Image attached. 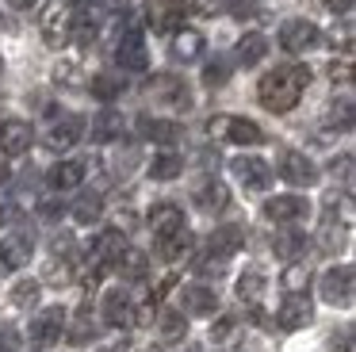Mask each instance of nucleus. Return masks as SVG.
<instances>
[{"mask_svg": "<svg viewBox=\"0 0 356 352\" xmlns=\"http://www.w3.org/2000/svg\"><path fill=\"white\" fill-rule=\"evenodd\" d=\"M307 84H310V69L299 65V61H291V65H280V69H272V73H264L261 84H257V96H261V104L268 107V111L284 115L302 99Z\"/></svg>", "mask_w": 356, "mask_h": 352, "instance_id": "1", "label": "nucleus"}, {"mask_svg": "<svg viewBox=\"0 0 356 352\" xmlns=\"http://www.w3.org/2000/svg\"><path fill=\"white\" fill-rule=\"evenodd\" d=\"M39 31L47 46H65L70 42V12L62 8V0H39Z\"/></svg>", "mask_w": 356, "mask_h": 352, "instance_id": "2", "label": "nucleus"}, {"mask_svg": "<svg viewBox=\"0 0 356 352\" xmlns=\"http://www.w3.org/2000/svg\"><path fill=\"white\" fill-rule=\"evenodd\" d=\"M322 298L330 306H348L353 303V287H356V272L353 264H333L330 272H322Z\"/></svg>", "mask_w": 356, "mask_h": 352, "instance_id": "3", "label": "nucleus"}, {"mask_svg": "<svg viewBox=\"0 0 356 352\" xmlns=\"http://www.w3.org/2000/svg\"><path fill=\"white\" fill-rule=\"evenodd\" d=\"M115 61H119V69H127V73H142V69L149 65L146 35L134 31V27H127L123 35H119V42H115Z\"/></svg>", "mask_w": 356, "mask_h": 352, "instance_id": "4", "label": "nucleus"}, {"mask_svg": "<svg viewBox=\"0 0 356 352\" xmlns=\"http://www.w3.org/2000/svg\"><path fill=\"white\" fill-rule=\"evenodd\" d=\"M146 92L157 104H169V107H177V111H188V107H192V92H188V84L180 81L177 73H157Z\"/></svg>", "mask_w": 356, "mask_h": 352, "instance_id": "5", "label": "nucleus"}, {"mask_svg": "<svg viewBox=\"0 0 356 352\" xmlns=\"http://www.w3.org/2000/svg\"><path fill=\"white\" fill-rule=\"evenodd\" d=\"M318 38H322V31L310 19H287L284 27H280V46H284L287 54H307L310 46H318Z\"/></svg>", "mask_w": 356, "mask_h": 352, "instance_id": "6", "label": "nucleus"}, {"mask_svg": "<svg viewBox=\"0 0 356 352\" xmlns=\"http://www.w3.org/2000/svg\"><path fill=\"white\" fill-rule=\"evenodd\" d=\"M310 214V203L302 195H272L264 203V218L276 222V226H291V222L307 218Z\"/></svg>", "mask_w": 356, "mask_h": 352, "instance_id": "7", "label": "nucleus"}, {"mask_svg": "<svg viewBox=\"0 0 356 352\" xmlns=\"http://www.w3.org/2000/svg\"><path fill=\"white\" fill-rule=\"evenodd\" d=\"M280 176H284L287 184H295V188H310V184H318V168L314 161L307 157V153H280Z\"/></svg>", "mask_w": 356, "mask_h": 352, "instance_id": "8", "label": "nucleus"}, {"mask_svg": "<svg viewBox=\"0 0 356 352\" xmlns=\"http://www.w3.org/2000/svg\"><path fill=\"white\" fill-rule=\"evenodd\" d=\"M192 199L203 214H222L226 207H230V188H226L222 180H215V176H207L203 184H195Z\"/></svg>", "mask_w": 356, "mask_h": 352, "instance_id": "9", "label": "nucleus"}, {"mask_svg": "<svg viewBox=\"0 0 356 352\" xmlns=\"http://www.w3.org/2000/svg\"><path fill=\"white\" fill-rule=\"evenodd\" d=\"M81 134H85V119H81V115H65V119H58L54 127L47 130V150L65 153L81 142Z\"/></svg>", "mask_w": 356, "mask_h": 352, "instance_id": "10", "label": "nucleus"}, {"mask_svg": "<svg viewBox=\"0 0 356 352\" xmlns=\"http://www.w3.org/2000/svg\"><path fill=\"white\" fill-rule=\"evenodd\" d=\"M65 333V310L62 306H47V310H39V318L31 321V341L35 344H54L62 341Z\"/></svg>", "mask_w": 356, "mask_h": 352, "instance_id": "11", "label": "nucleus"}, {"mask_svg": "<svg viewBox=\"0 0 356 352\" xmlns=\"http://www.w3.org/2000/svg\"><path fill=\"white\" fill-rule=\"evenodd\" d=\"M180 306H184V314H192V318H207V314L218 310V295L207 283H188V287L180 291Z\"/></svg>", "mask_w": 356, "mask_h": 352, "instance_id": "12", "label": "nucleus"}, {"mask_svg": "<svg viewBox=\"0 0 356 352\" xmlns=\"http://www.w3.org/2000/svg\"><path fill=\"white\" fill-rule=\"evenodd\" d=\"M31 122L24 119H4L0 122V153H8V157H19V153L31 150Z\"/></svg>", "mask_w": 356, "mask_h": 352, "instance_id": "13", "label": "nucleus"}, {"mask_svg": "<svg viewBox=\"0 0 356 352\" xmlns=\"http://www.w3.org/2000/svg\"><path fill=\"white\" fill-rule=\"evenodd\" d=\"M230 168L238 176V184H245L249 191H264L272 184V168L261 157H238V161H230Z\"/></svg>", "mask_w": 356, "mask_h": 352, "instance_id": "14", "label": "nucleus"}, {"mask_svg": "<svg viewBox=\"0 0 356 352\" xmlns=\"http://www.w3.org/2000/svg\"><path fill=\"white\" fill-rule=\"evenodd\" d=\"M218 138H226V142H234V145H261L264 142V130L257 127L253 119L226 115V119H222V134H218Z\"/></svg>", "mask_w": 356, "mask_h": 352, "instance_id": "15", "label": "nucleus"}, {"mask_svg": "<svg viewBox=\"0 0 356 352\" xmlns=\"http://www.w3.org/2000/svg\"><path fill=\"white\" fill-rule=\"evenodd\" d=\"M276 321L284 329H302V326L314 321V306H310L307 295H287L284 306H280V314H276Z\"/></svg>", "mask_w": 356, "mask_h": 352, "instance_id": "16", "label": "nucleus"}, {"mask_svg": "<svg viewBox=\"0 0 356 352\" xmlns=\"http://www.w3.org/2000/svg\"><path fill=\"white\" fill-rule=\"evenodd\" d=\"M131 318H134V306H131L127 287H111L108 295H104V321L123 329V326H131Z\"/></svg>", "mask_w": 356, "mask_h": 352, "instance_id": "17", "label": "nucleus"}, {"mask_svg": "<svg viewBox=\"0 0 356 352\" xmlns=\"http://www.w3.org/2000/svg\"><path fill=\"white\" fill-rule=\"evenodd\" d=\"M123 249H127V234L111 226V230H104V234L92 241V260L108 268V264H115V260L123 257Z\"/></svg>", "mask_w": 356, "mask_h": 352, "instance_id": "18", "label": "nucleus"}, {"mask_svg": "<svg viewBox=\"0 0 356 352\" xmlns=\"http://www.w3.org/2000/svg\"><path fill=\"white\" fill-rule=\"evenodd\" d=\"M149 230L157 237H169L177 230H184V211L177 203H154L149 207Z\"/></svg>", "mask_w": 356, "mask_h": 352, "instance_id": "19", "label": "nucleus"}, {"mask_svg": "<svg viewBox=\"0 0 356 352\" xmlns=\"http://www.w3.org/2000/svg\"><path fill=\"white\" fill-rule=\"evenodd\" d=\"M31 249H35V245H31V237H27V234L0 237V264L16 272V268H24L27 260H31Z\"/></svg>", "mask_w": 356, "mask_h": 352, "instance_id": "20", "label": "nucleus"}, {"mask_svg": "<svg viewBox=\"0 0 356 352\" xmlns=\"http://www.w3.org/2000/svg\"><path fill=\"white\" fill-rule=\"evenodd\" d=\"M245 245V230L241 226H218L215 234L207 237V249H211V257H218V260H226V257H234V253Z\"/></svg>", "mask_w": 356, "mask_h": 352, "instance_id": "21", "label": "nucleus"}, {"mask_svg": "<svg viewBox=\"0 0 356 352\" xmlns=\"http://www.w3.org/2000/svg\"><path fill=\"white\" fill-rule=\"evenodd\" d=\"M264 291H268V280H264V272H261V268H245V272L238 275V298H241L245 306L261 310Z\"/></svg>", "mask_w": 356, "mask_h": 352, "instance_id": "22", "label": "nucleus"}, {"mask_svg": "<svg viewBox=\"0 0 356 352\" xmlns=\"http://www.w3.org/2000/svg\"><path fill=\"white\" fill-rule=\"evenodd\" d=\"M50 188L54 191H70V188H77L81 180H85V165L81 161H58L54 168H50Z\"/></svg>", "mask_w": 356, "mask_h": 352, "instance_id": "23", "label": "nucleus"}, {"mask_svg": "<svg viewBox=\"0 0 356 352\" xmlns=\"http://www.w3.org/2000/svg\"><path fill=\"white\" fill-rule=\"evenodd\" d=\"M310 280H314V272H310L307 260H291V264L284 268V275H280V287H284L287 295H307Z\"/></svg>", "mask_w": 356, "mask_h": 352, "instance_id": "24", "label": "nucleus"}, {"mask_svg": "<svg viewBox=\"0 0 356 352\" xmlns=\"http://www.w3.org/2000/svg\"><path fill=\"white\" fill-rule=\"evenodd\" d=\"M138 130H142V138H149L157 145H172L180 138V122H172V119H138Z\"/></svg>", "mask_w": 356, "mask_h": 352, "instance_id": "25", "label": "nucleus"}, {"mask_svg": "<svg viewBox=\"0 0 356 352\" xmlns=\"http://www.w3.org/2000/svg\"><path fill=\"white\" fill-rule=\"evenodd\" d=\"M238 61L241 65H257V61H264V54H268V38L261 35V31H245V35L238 38Z\"/></svg>", "mask_w": 356, "mask_h": 352, "instance_id": "26", "label": "nucleus"}, {"mask_svg": "<svg viewBox=\"0 0 356 352\" xmlns=\"http://www.w3.org/2000/svg\"><path fill=\"white\" fill-rule=\"evenodd\" d=\"M149 23L154 31H180V8L172 0H149Z\"/></svg>", "mask_w": 356, "mask_h": 352, "instance_id": "27", "label": "nucleus"}, {"mask_svg": "<svg viewBox=\"0 0 356 352\" xmlns=\"http://www.w3.org/2000/svg\"><path fill=\"white\" fill-rule=\"evenodd\" d=\"M272 253L284 260H299L302 253H307V237L299 234V230H284V234L272 237Z\"/></svg>", "mask_w": 356, "mask_h": 352, "instance_id": "28", "label": "nucleus"}, {"mask_svg": "<svg viewBox=\"0 0 356 352\" xmlns=\"http://www.w3.org/2000/svg\"><path fill=\"white\" fill-rule=\"evenodd\" d=\"M203 54V35L200 31H177L172 35V58L177 61H195Z\"/></svg>", "mask_w": 356, "mask_h": 352, "instance_id": "29", "label": "nucleus"}, {"mask_svg": "<svg viewBox=\"0 0 356 352\" xmlns=\"http://www.w3.org/2000/svg\"><path fill=\"white\" fill-rule=\"evenodd\" d=\"M123 134V115L119 111H100L92 119V142H115Z\"/></svg>", "mask_w": 356, "mask_h": 352, "instance_id": "30", "label": "nucleus"}, {"mask_svg": "<svg viewBox=\"0 0 356 352\" xmlns=\"http://www.w3.org/2000/svg\"><path fill=\"white\" fill-rule=\"evenodd\" d=\"M123 88H127L123 73H96V77H92V96L104 99V104L119 99V96H123Z\"/></svg>", "mask_w": 356, "mask_h": 352, "instance_id": "31", "label": "nucleus"}, {"mask_svg": "<svg viewBox=\"0 0 356 352\" xmlns=\"http://www.w3.org/2000/svg\"><path fill=\"white\" fill-rule=\"evenodd\" d=\"M157 253H161L165 260H180V257H188L192 253V234H188V226L184 230H177V234H169V237H157Z\"/></svg>", "mask_w": 356, "mask_h": 352, "instance_id": "32", "label": "nucleus"}, {"mask_svg": "<svg viewBox=\"0 0 356 352\" xmlns=\"http://www.w3.org/2000/svg\"><path fill=\"white\" fill-rule=\"evenodd\" d=\"M180 173H184V157H180V153H157L154 165H149V176H154V180H177Z\"/></svg>", "mask_w": 356, "mask_h": 352, "instance_id": "33", "label": "nucleus"}, {"mask_svg": "<svg viewBox=\"0 0 356 352\" xmlns=\"http://www.w3.org/2000/svg\"><path fill=\"white\" fill-rule=\"evenodd\" d=\"M39 295H42V283L39 280H16V283H12V306H19V310L39 306Z\"/></svg>", "mask_w": 356, "mask_h": 352, "instance_id": "34", "label": "nucleus"}, {"mask_svg": "<svg viewBox=\"0 0 356 352\" xmlns=\"http://www.w3.org/2000/svg\"><path fill=\"white\" fill-rule=\"evenodd\" d=\"M115 264H119V275H123V280H142L149 260H146V253H138V249H123V257H119Z\"/></svg>", "mask_w": 356, "mask_h": 352, "instance_id": "35", "label": "nucleus"}, {"mask_svg": "<svg viewBox=\"0 0 356 352\" xmlns=\"http://www.w3.org/2000/svg\"><path fill=\"white\" fill-rule=\"evenodd\" d=\"M73 218L81 222V226H92V222L104 218V199L100 195H81L77 203H73Z\"/></svg>", "mask_w": 356, "mask_h": 352, "instance_id": "36", "label": "nucleus"}, {"mask_svg": "<svg viewBox=\"0 0 356 352\" xmlns=\"http://www.w3.org/2000/svg\"><path fill=\"white\" fill-rule=\"evenodd\" d=\"M157 329H161L165 341H184V333H188V318H184V310H165L161 318H157Z\"/></svg>", "mask_w": 356, "mask_h": 352, "instance_id": "37", "label": "nucleus"}, {"mask_svg": "<svg viewBox=\"0 0 356 352\" xmlns=\"http://www.w3.org/2000/svg\"><path fill=\"white\" fill-rule=\"evenodd\" d=\"M92 337H96L92 310H88V306H81V310H77V318H73V326H70V341H73V344H88Z\"/></svg>", "mask_w": 356, "mask_h": 352, "instance_id": "38", "label": "nucleus"}, {"mask_svg": "<svg viewBox=\"0 0 356 352\" xmlns=\"http://www.w3.org/2000/svg\"><path fill=\"white\" fill-rule=\"evenodd\" d=\"M54 81H58V84H65V88H81V84H85L81 61H73V58L58 61V65H54Z\"/></svg>", "mask_w": 356, "mask_h": 352, "instance_id": "39", "label": "nucleus"}, {"mask_svg": "<svg viewBox=\"0 0 356 352\" xmlns=\"http://www.w3.org/2000/svg\"><path fill=\"white\" fill-rule=\"evenodd\" d=\"M226 81H230V65H226L222 58L207 61V69H203V84H207V88H222Z\"/></svg>", "mask_w": 356, "mask_h": 352, "instance_id": "40", "label": "nucleus"}, {"mask_svg": "<svg viewBox=\"0 0 356 352\" xmlns=\"http://www.w3.org/2000/svg\"><path fill=\"white\" fill-rule=\"evenodd\" d=\"M42 275H47V283H70V275H73V268H70V260H50V264H47V272H42Z\"/></svg>", "mask_w": 356, "mask_h": 352, "instance_id": "41", "label": "nucleus"}, {"mask_svg": "<svg viewBox=\"0 0 356 352\" xmlns=\"http://www.w3.org/2000/svg\"><path fill=\"white\" fill-rule=\"evenodd\" d=\"M234 333H238V318H218L211 326V341H230Z\"/></svg>", "mask_w": 356, "mask_h": 352, "instance_id": "42", "label": "nucleus"}, {"mask_svg": "<svg viewBox=\"0 0 356 352\" xmlns=\"http://www.w3.org/2000/svg\"><path fill=\"white\" fill-rule=\"evenodd\" d=\"M330 77H333V81H341V84H348V81H353V58L345 54L341 61H333V65H330Z\"/></svg>", "mask_w": 356, "mask_h": 352, "instance_id": "43", "label": "nucleus"}, {"mask_svg": "<svg viewBox=\"0 0 356 352\" xmlns=\"http://www.w3.org/2000/svg\"><path fill=\"white\" fill-rule=\"evenodd\" d=\"M16 218H19V207H16V199L0 195V226H12Z\"/></svg>", "mask_w": 356, "mask_h": 352, "instance_id": "44", "label": "nucleus"}, {"mask_svg": "<svg viewBox=\"0 0 356 352\" xmlns=\"http://www.w3.org/2000/svg\"><path fill=\"white\" fill-rule=\"evenodd\" d=\"M333 349H337V352H356L353 326H341V333H333Z\"/></svg>", "mask_w": 356, "mask_h": 352, "instance_id": "45", "label": "nucleus"}, {"mask_svg": "<svg viewBox=\"0 0 356 352\" xmlns=\"http://www.w3.org/2000/svg\"><path fill=\"white\" fill-rule=\"evenodd\" d=\"M19 349V333L12 326H0V352H16Z\"/></svg>", "mask_w": 356, "mask_h": 352, "instance_id": "46", "label": "nucleus"}, {"mask_svg": "<svg viewBox=\"0 0 356 352\" xmlns=\"http://www.w3.org/2000/svg\"><path fill=\"white\" fill-rule=\"evenodd\" d=\"M188 8H192L195 15H218L222 12V0H192Z\"/></svg>", "mask_w": 356, "mask_h": 352, "instance_id": "47", "label": "nucleus"}, {"mask_svg": "<svg viewBox=\"0 0 356 352\" xmlns=\"http://www.w3.org/2000/svg\"><path fill=\"white\" fill-rule=\"evenodd\" d=\"M62 211H65V207L58 203V199H42V203H39V214H42V218H62Z\"/></svg>", "mask_w": 356, "mask_h": 352, "instance_id": "48", "label": "nucleus"}, {"mask_svg": "<svg viewBox=\"0 0 356 352\" xmlns=\"http://www.w3.org/2000/svg\"><path fill=\"white\" fill-rule=\"evenodd\" d=\"M54 253H58V257H70V253H73V237L70 234H58L54 237Z\"/></svg>", "mask_w": 356, "mask_h": 352, "instance_id": "49", "label": "nucleus"}, {"mask_svg": "<svg viewBox=\"0 0 356 352\" xmlns=\"http://www.w3.org/2000/svg\"><path fill=\"white\" fill-rule=\"evenodd\" d=\"M325 8H330L333 15H348L353 12V0H325Z\"/></svg>", "mask_w": 356, "mask_h": 352, "instance_id": "50", "label": "nucleus"}, {"mask_svg": "<svg viewBox=\"0 0 356 352\" xmlns=\"http://www.w3.org/2000/svg\"><path fill=\"white\" fill-rule=\"evenodd\" d=\"M222 8H234L238 15H249L253 12V0H222Z\"/></svg>", "mask_w": 356, "mask_h": 352, "instance_id": "51", "label": "nucleus"}, {"mask_svg": "<svg viewBox=\"0 0 356 352\" xmlns=\"http://www.w3.org/2000/svg\"><path fill=\"white\" fill-rule=\"evenodd\" d=\"M8 4H12V8H19V12H27V8H35L39 0H8Z\"/></svg>", "mask_w": 356, "mask_h": 352, "instance_id": "52", "label": "nucleus"}, {"mask_svg": "<svg viewBox=\"0 0 356 352\" xmlns=\"http://www.w3.org/2000/svg\"><path fill=\"white\" fill-rule=\"evenodd\" d=\"M8 180V165H4V161H0V184Z\"/></svg>", "mask_w": 356, "mask_h": 352, "instance_id": "53", "label": "nucleus"}, {"mask_svg": "<svg viewBox=\"0 0 356 352\" xmlns=\"http://www.w3.org/2000/svg\"><path fill=\"white\" fill-rule=\"evenodd\" d=\"M100 352H115V349H100Z\"/></svg>", "mask_w": 356, "mask_h": 352, "instance_id": "54", "label": "nucleus"}, {"mask_svg": "<svg viewBox=\"0 0 356 352\" xmlns=\"http://www.w3.org/2000/svg\"><path fill=\"white\" fill-rule=\"evenodd\" d=\"M0 23H4V15H0Z\"/></svg>", "mask_w": 356, "mask_h": 352, "instance_id": "55", "label": "nucleus"}, {"mask_svg": "<svg viewBox=\"0 0 356 352\" xmlns=\"http://www.w3.org/2000/svg\"><path fill=\"white\" fill-rule=\"evenodd\" d=\"M0 69H4V61H0Z\"/></svg>", "mask_w": 356, "mask_h": 352, "instance_id": "56", "label": "nucleus"}]
</instances>
